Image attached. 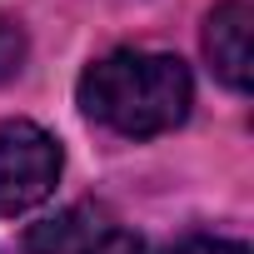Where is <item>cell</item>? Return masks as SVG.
Instances as JSON below:
<instances>
[{
    "label": "cell",
    "instance_id": "cell-1",
    "mask_svg": "<svg viewBox=\"0 0 254 254\" xmlns=\"http://www.w3.org/2000/svg\"><path fill=\"white\" fill-rule=\"evenodd\" d=\"M194 100L190 70L175 55L155 50H115L80 75V110L115 135H165L185 125Z\"/></svg>",
    "mask_w": 254,
    "mask_h": 254
},
{
    "label": "cell",
    "instance_id": "cell-2",
    "mask_svg": "<svg viewBox=\"0 0 254 254\" xmlns=\"http://www.w3.org/2000/svg\"><path fill=\"white\" fill-rule=\"evenodd\" d=\"M60 180V145L30 120L0 125V214L35 209Z\"/></svg>",
    "mask_w": 254,
    "mask_h": 254
},
{
    "label": "cell",
    "instance_id": "cell-3",
    "mask_svg": "<svg viewBox=\"0 0 254 254\" xmlns=\"http://www.w3.org/2000/svg\"><path fill=\"white\" fill-rule=\"evenodd\" d=\"M30 254H145L140 234L125 229L105 204H70L25 234Z\"/></svg>",
    "mask_w": 254,
    "mask_h": 254
},
{
    "label": "cell",
    "instance_id": "cell-4",
    "mask_svg": "<svg viewBox=\"0 0 254 254\" xmlns=\"http://www.w3.org/2000/svg\"><path fill=\"white\" fill-rule=\"evenodd\" d=\"M249 35H254V10L244 0H224V5L209 10L204 20V55L214 65V75L229 85V90H249L254 80V50H249Z\"/></svg>",
    "mask_w": 254,
    "mask_h": 254
},
{
    "label": "cell",
    "instance_id": "cell-5",
    "mask_svg": "<svg viewBox=\"0 0 254 254\" xmlns=\"http://www.w3.org/2000/svg\"><path fill=\"white\" fill-rule=\"evenodd\" d=\"M20 65H25V35H20V25H15V20L0 15V85H5Z\"/></svg>",
    "mask_w": 254,
    "mask_h": 254
},
{
    "label": "cell",
    "instance_id": "cell-6",
    "mask_svg": "<svg viewBox=\"0 0 254 254\" xmlns=\"http://www.w3.org/2000/svg\"><path fill=\"white\" fill-rule=\"evenodd\" d=\"M165 254H249V244H239V239H209V234H190V239L170 244Z\"/></svg>",
    "mask_w": 254,
    "mask_h": 254
}]
</instances>
